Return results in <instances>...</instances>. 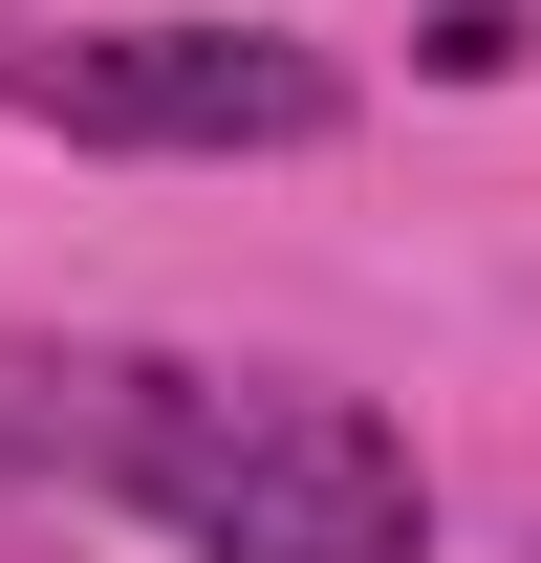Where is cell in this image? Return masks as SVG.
<instances>
[{
  "label": "cell",
  "instance_id": "cell-1",
  "mask_svg": "<svg viewBox=\"0 0 541 563\" xmlns=\"http://www.w3.org/2000/svg\"><path fill=\"white\" fill-rule=\"evenodd\" d=\"M0 390H22L0 412L22 477L87 455L196 563H433V477L368 390H303V368H0Z\"/></svg>",
  "mask_w": 541,
  "mask_h": 563
},
{
  "label": "cell",
  "instance_id": "cell-2",
  "mask_svg": "<svg viewBox=\"0 0 541 563\" xmlns=\"http://www.w3.org/2000/svg\"><path fill=\"white\" fill-rule=\"evenodd\" d=\"M0 109H44L87 152H325L346 66L281 44V22H0Z\"/></svg>",
  "mask_w": 541,
  "mask_h": 563
}]
</instances>
